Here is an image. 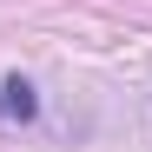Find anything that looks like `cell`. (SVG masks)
<instances>
[{"instance_id":"1","label":"cell","mask_w":152,"mask_h":152,"mask_svg":"<svg viewBox=\"0 0 152 152\" xmlns=\"http://www.w3.org/2000/svg\"><path fill=\"white\" fill-rule=\"evenodd\" d=\"M0 113H13V119H33V113H40V99H33V86L20 80V73L0 86Z\"/></svg>"}]
</instances>
